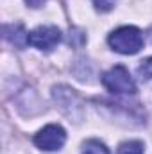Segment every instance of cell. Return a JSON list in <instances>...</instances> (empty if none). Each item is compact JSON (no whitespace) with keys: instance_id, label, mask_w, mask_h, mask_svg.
<instances>
[{"instance_id":"cell-10","label":"cell","mask_w":152,"mask_h":154,"mask_svg":"<svg viewBox=\"0 0 152 154\" xmlns=\"http://www.w3.org/2000/svg\"><path fill=\"white\" fill-rule=\"evenodd\" d=\"M91 2H93L95 9H97V11H102V13L111 11L114 7V4H116V0H91Z\"/></svg>"},{"instance_id":"cell-11","label":"cell","mask_w":152,"mask_h":154,"mask_svg":"<svg viewBox=\"0 0 152 154\" xmlns=\"http://www.w3.org/2000/svg\"><path fill=\"white\" fill-rule=\"evenodd\" d=\"M25 2H27L29 7H39V5H43L45 0H25Z\"/></svg>"},{"instance_id":"cell-1","label":"cell","mask_w":152,"mask_h":154,"mask_svg":"<svg viewBox=\"0 0 152 154\" xmlns=\"http://www.w3.org/2000/svg\"><path fill=\"white\" fill-rule=\"evenodd\" d=\"M108 43L114 52L131 56V54L140 52V48L143 47V34L138 27L123 25L108 36Z\"/></svg>"},{"instance_id":"cell-7","label":"cell","mask_w":152,"mask_h":154,"mask_svg":"<svg viewBox=\"0 0 152 154\" xmlns=\"http://www.w3.org/2000/svg\"><path fill=\"white\" fill-rule=\"evenodd\" d=\"M116 154H143V143L140 140H131V142H123L118 147Z\"/></svg>"},{"instance_id":"cell-4","label":"cell","mask_w":152,"mask_h":154,"mask_svg":"<svg viewBox=\"0 0 152 154\" xmlns=\"http://www.w3.org/2000/svg\"><path fill=\"white\" fill-rule=\"evenodd\" d=\"M66 142V131L59 124H48L34 134V143L43 151H59Z\"/></svg>"},{"instance_id":"cell-8","label":"cell","mask_w":152,"mask_h":154,"mask_svg":"<svg viewBox=\"0 0 152 154\" xmlns=\"http://www.w3.org/2000/svg\"><path fill=\"white\" fill-rule=\"evenodd\" d=\"M82 154H109V149L99 140H88L82 147Z\"/></svg>"},{"instance_id":"cell-3","label":"cell","mask_w":152,"mask_h":154,"mask_svg":"<svg viewBox=\"0 0 152 154\" xmlns=\"http://www.w3.org/2000/svg\"><path fill=\"white\" fill-rule=\"evenodd\" d=\"M56 104L61 108V111L70 118H81L82 116V100L75 91L68 86H56L52 90Z\"/></svg>"},{"instance_id":"cell-5","label":"cell","mask_w":152,"mask_h":154,"mask_svg":"<svg viewBox=\"0 0 152 154\" xmlns=\"http://www.w3.org/2000/svg\"><path fill=\"white\" fill-rule=\"evenodd\" d=\"M63 38L61 31L56 25H41L29 32V45L38 50H52Z\"/></svg>"},{"instance_id":"cell-9","label":"cell","mask_w":152,"mask_h":154,"mask_svg":"<svg viewBox=\"0 0 152 154\" xmlns=\"http://www.w3.org/2000/svg\"><path fill=\"white\" fill-rule=\"evenodd\" d=\"M136 72H138V75L141 77V79H145V81L152 79V57L143 59V61L140 63V66H138Z\"/></svg>"},{"instance_id":"cell-6","label":"cell","mask_w":152,"mask_h":154,"mask_svg":"<svg viewBox=\"0 0 152 154\" xmlns=\"http://www.w3.org/2000/svg\"><path fill=\"white\" fill-rule=\"evenodd\" d=\"M4 38L9 43H13L18 48H23L25 45H29V32L23 29V25L20 23H11V25H4Z\"/></svg>"},{"instance_id":"cell-2","label":"cell","mask_w":152,"mask_h":154,"mask_svg":"<svg viewBox=\"0 0 152 154\" xmlns=\"http://www.w3.org/2000/svg\"><path fill=\"white\" fill-rule=\"evenodd\" d=\"M102 84L106 86L108 91H111L114 95H132L136 93V82L131 77L129 70L122 65H116L113 68H109L104 75H102Z\"/></svg>"}]
</instances>
